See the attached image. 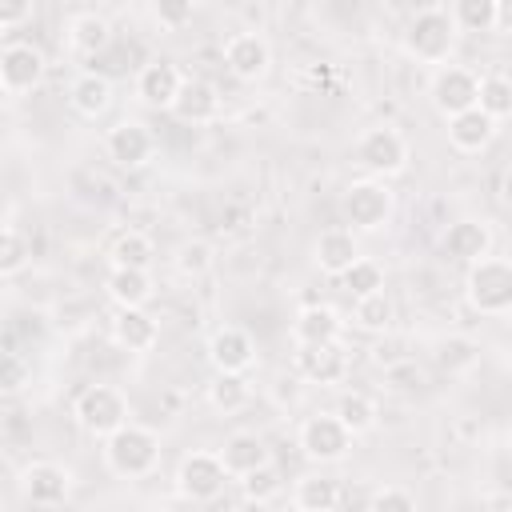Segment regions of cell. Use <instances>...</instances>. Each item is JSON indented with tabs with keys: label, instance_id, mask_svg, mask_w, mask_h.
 Returning a JSON list of instances; mask_svg holds the SVG:
<instances>
[{
	"label": "cell",
	"instance_id": "6da1fadb",
	"mask_svg": "<svg viewBox=\"0 0 512 512\" xmlns=\"http://www.w3.org/2000/svg\"><path fill=\"white\" fill-rule=\"evenodd\" d=\"M104 464L116 476H124V480L148 476L160 464V440H156V432H148L140 424L116 428L112 436H104Z\"/></svg>",
	"mask_w": 512,
	"mask_h": 512
},
{
	"label": "cell",
	"instance_id": "7a4b0ae2",
	"mask_svg": "<svg viewBox=\"0 0 512 512\" xmlns=\"http://www.w3.org/2000/svg\"><path fill=\"white\" fill-rule=\"evenodd\" d=\"M464 296L476 312L504 316L512 308V260H496V256L472 260L464 276Z\"/></svg>",
	"mask_w": 512,
	"mask_h": 512
},
{
	"label": "cell",
	"instance_id": "3957f363",
	"mask_svg": "<svg viewBox=\"0 0 512 512\" xmlns=\"http://www.w3.org/2000/svg\"><path fill=\"white\" fill-rule=\"evenodd\" d=\"M76 424L88 436H100L104 440V436H112L116 428L128 424V400L112 384H92L76 400Z\"/></svg>",
	"mask_w": 512,
	"mask_h": 512
},
{
	"label": "cell",
	"instance_id": "277c9868",
	"mask_svg": "<svg viewBox=\"0 0 512 512\" xmlns=\"http://www.w3.org/2000/svg\"><path fill=\"white\" fill-rule=\"evenodd\" d=\"M452 44H456V20H452L448 12H440V8L420 12V16L408 24V32H404V48H408L416 60H424V64L448 60Z\"/></svg>",
	"mask_w": 512,
	"mask_h": 512
},
{
	"label": "cell",
	"instance_id": "5b68a950",
	"mask_svg": "<svg viewBox=\"0 0 512 512\" xmlns=\"http://www.w3.org/2000/svg\"><path fill=\"white\" fill-rule=\"evenodd\" d=\"M228 476L232 472L224 468L220 452H188L180 460V468H176V492L184 500H192V504H208V500H216L224 492Z\"/></svg>",
	"mask_w": 512,
	"mask_h": 512
},
{
	"label": "cell",
	"instance_id": "8992f818",
	"mask_svg": "<svg viewBox=\"0 0 512 512\" xmlns=\"http://www.w3.org/2000/svg\"><path fill=\"white\" fill-rule=\"evenodd\" d=\"M340 212L352 228L360 232H380L392 216V192L380 184V180H352L344 188V200H340Z\"/></svg>",
	"mask_w": 512,
	"mask_h": 512
},
{
	"label": "cell",
	"instance_id": "52a82bcc",
	"mask_svg": "<svg viewBox=\"0 0 512 512\" xmlns=\"http://www.w3.org/2000/svg\"><path fill=\"white\" fill-rule=\"evenodd\" d=\"M352 440H356V436L348 432V424H344L336 412H316V416H308L304 428H300V448H304V456L316 460V464H336V460H344L348 448H352Z\"/></svg>",
	"mask_w": 512,
	"mask_h": 512
},
{
	"label": "cell",
	"instance_id": "ba28073f",
	"mask_svg": "<svg viewBox=\"0 0 512 512\" xmlns=\"http://www.w3.org/2000/svg\"><path fill=\"white\" fill-rule=\"evenodd\" d=\"M408 160V144L392 124H376L356 140V164L372 176H396Z\"/></svg>",
	"mask_w": 512,
	"mask_h": 512
},
{
	"label": "cell",
	"instance_id": "9c48e42d",
	"mask_svg": "<svg viewBox=\"0 0 512 512\" xmlns=\"http://www.w3.org/2000/svg\"><path fill=\"white\" fill-rule=\"evenodd\" d=\"M428 96H432L436 112L448 120V116L468 112V108H476V104H480V80H476L468 68H460V64H444V68L432 76Z\"/></svg>",
	"mask_w": 512,
	"mask_h": 512
},
{
	"label": "cell",
	"instance_id": "30bf717a",
	"mask_svg": "<svg viewBox=\"0 0 512 512\" xmlns=\"http://www.w3.org/2000/svg\"><path fill=\"white\" fill-rule=\"evenodd\" d=\"M20 496L36 508H56L72 496V472L60 468V464H48V460L28 464L20 472Z\"/></svg>",
	"mask_w": 512,
	"mask_h": 512
},
{
	"label": "cell",
	"instance_id": "8fae6325",
	"mask_svg": "<svg viewBox=\"0 0 512 512\" xmlns=\"http://www.w3.org/2000/svg\"><path fill=\"white\" fill-rule=\"evenodd\" d=\"M44 80V52L36 44H4L0 52V84L8 96L32 92Z\"/></svg>",
	"mask_w": 512,
	"mask_h": 512
},
{
	"label": "cell",
	"instance_id": "7c38bea8",
	"mask_svg": "<svg viewBox=\"0 0 512 512\" xmlns=\"http://www.w3.org/2000/svg\"><path fill=\"white\" fill-rule=\"evenodd\" d=\"M296 372L308 384H340L348 376V352L332 344H296Z\"/></svg>",
	"mask_w": 512,
	"mask_h": 512
},
{
	"label": "cell",
	"instance_id": "4fadbf2b",
	"mask_svg": "<svg viewBox=\"0 0 512 512\" xmlns=\"http://www.w3.org/2000/svg\"><path fill=\"white\" fill-rule=\"evenodd\" d=\"M224 64L236 80H260L268 76L272 68V48L260 32H236L228 44H224Z\"/></svg>",
	"mask_w": 512,
	"mask_h": 512
},
{
	"label": "cell",
	"instance_id": "5bb4252c",
	"mask_svg": "<svg viewBox=\"0 0 512 512\" xmlns=\"http://www.w3.org/2000/svg\"><path fill=\"white\" fill-rule=\"evenodd\" d=\"M104 148H108V156H112L120 168H140V164L152 160L156 136H152L148 124H140V120H120L116 128H108Z\"/></svg>",
	"mask_w": 512,
	"mask_h": 512
},
{
	"label": "cell",
	"instance_id": "9a60e30c",
	"mask_svg": "<svg viewBox=\"0 0 512 512\" xmlns=\"http://www.w3.org/2000/svg\"><path fill=\"white\" fill-rule=\"evenodd\" d=\"M180 84H184V76H180V68H176L172 60H152V64H144L140 76H136V96H140L148 108H172Z\"/></svg>",
	"mask_w": 512,
	"mask_h": 512
},
{
	"label": "cell",
	"instance_id": "2e32d148",
	"mask_svg": "<svg viewBox=\"0 0 512 512\" xmlns=\"http://www.w3.org/2000/svg\"><path fill=\"white\" fill-rule=\"evenodd\" d=\"M208 360L216 364V372H248L256 360V344L244 328H220L208 340Z\"/></svg>",
	"mask_w": 512,
	"mask_h": 512
},
{
	"label": "cell",
	"instance_id": "e0dca14e",
	"mask_svg": "<svg viewBox=\"0 0 512 512\" xmlns=\"http://www.w3.org/2000/svg\"><path fill=\"white\" fill-rule=\"evenodd\" d=\"M440 248H444L452 260L472 264V260L488 256V248H492V232H488V224H484V220H456V224H448V228H444Z\"/></svg>",
	"mask_w": 512,
	"mask_h": 512
},
{
	"label": "cell",
	"instance_id": "ac0fdd59",
	"mask_svg": "<svg viewBox=\"0 0 512 512\" xmlns=\"http://www.w3.org/2000/svg\"><path fill=\"white\" fill-rule=\"evenodd\" d=\"M340 332H344V320L328 304H308L292 320V340L296 344H332V340H340Z\"/></svg>",
	"mask_w": 512,
	"mask_h": 512
},
{
	"label": "cell",
	"instance_id": "d6986e66",
	"mask_svg": "<svg viewBox=\"0 0 512 512\" xmlns=\"http://www.w3.org/2000/svg\"><path fill=\"white\" fill-rule=\"evenodd\" d=\"M492 136H496V120H492L480 104L468 108V112L448 116V140H452V148H460V152H480V148L492 144Z\"/></svg>",
	"mask_w": 512,
	"mask_h": 512
},
{
	"label": "cell",
	"instance_id": "ffe728a7",
	"mask_svg": "<svg viewBox=\"0 0 512 512\" xmlns=\"http://www.w3.org/2000/svg\"><path fill=\"white\" fill-rule=\"evenodd\" d=\"M172 112L184 124H208L220 112V96H216V88L208 80H184L176 100H172Z\"/></svg>",
	"mask_w": 512,
	"mask_h": 512
},
{
	"label": "cell",
	"instance_id": "44dd1931",
	"mask_svg": "<svg viewBox=\"0 0 512 512\" xmlns=\"http://www.w3.org/2000/svg\"><path fill=\"white\" fill-rule=\"evenodd\" d=\"M112 340L128 352H148L160 340V328L144 308H120L112 320Z\"/></svg>",
	"mask_w": 512,
	"mask_h": 512
},
{
	"label": "cell",
	"instance_id": "7402d4cb",
	"mask_svg": "<svg viewBox=\"0 0 512 512\" xmlns=\"http://www.w3.org/2000/svg\"><path fill=\"white\" fill-rule=\"evenodd\" d=\"M360 260V248H356V236L348 228H328L320 232L316 240V268L328 272V276H340L344 268H352Z\"/></svg>",
	"mask_w": 512,
	"mask_h": 512
},
{
	"label": "cell",
	"instance_id": "603a6c76",
	"mask_svg": "<svg viewBox=\"0 0 512 512\" xmlns=\"http://www.w3.org/2000/svg\"><path fill=\"white\" fill-rule=\"evenodd\" d=\"M220 460H224V468H228L232 476H248V472H256V468L272 464V456H268V448H264V440H260L256 432H236V436H228L224 448H220Z\"/></svg>",
	"mask_w": 512,
	"mask_h": 512
},
{
	"label": "cell",
	"instance_id": "cb8c5ba5",
	"mask_svg": "<svg viewBox=\"0 0 512 512\" xmlns=\"http://www.w3.org/2000/svg\"><path fill=\"white\" fill-rule=\"evenodd\" d=\"M108 296L120 304V308H144L152 300V276L148 268H112L108 280H104Z\"/></svg>",
	"mask_w": 512,
	"mask_h": 512
},
{
	"label": "cell",
	"instance_id": "d4e9b609",
	"mask_svg": "<svg viewBox=\"0 0 512 512\" xmlns=\"http://www.w3.org/2000/svg\"><path fill=\"white\" fill-rule=\"evenodd\" d=\"M72 108L80 112V116H100V112H108V104H112V84H108V76H100V72H84V76H76L72 80Z\"/></svg>",
	"mask_w": 512,
	"mask_h": 512
},
{
	"label": "cell",
	"instance_id": "484cf974",
	"mask_svg": "<svg viewBox=\"0 0 512 512\" xmlns=\"http://www.w3.org/2000/svg\"><path fill=\"white\" fill-rule=\"evenodd\" d=\"M108 40H112V28H108V20L96 16V12H84V16H76V20L68 24V44H72L76 52H84V56H96L100 48H108Z\"/></svg>",
	"mask_w": 512,
	"mask_h": 512
},
{
	"label": "cell",
	"instance_id": "4316f807",
	"mask_svg": "<svg viewBox=\"0 0 512 512\" xmlns=\"http://www.w3.org/2000/svg\"><path fill=\"white\" fill-rule=\"evenodd\" d=\"M248 380H244V372H216V380L208 384V404L216 408V412H240L244 404H248Z\"/></svg>",
	"mask_w": 512,
	"mask_h": 512
},
{
	"label": "cell",
	"instance_id": "83f0119b",
	"mask_svg": "<svg viewBox=\"0 0 512 512\" xmlns=\"http://www.w3.org/2000/svg\"><path fill=\"white\" fill-rule=\"evenodd\" d=\"M152 256H156V248H152V240L144 232H120L112 240V248H108L112 268H148Z\"/></svg>",
	"mask_w": 512,
	"mask_h": 512
},
{
	"label": "cell",
	"instance_id": "f1b7e54d",
	"mask_svg": "<svg viewBox=\"0 0 512 512\" xmlns=\"http://www.w3.org/2000/svg\"><path fill=\"white\" fill-rule=\"evenodd\" d=\"M292 500H296L300 512H332L340 504V488H336V480L308 476V480L296 484V496Z\"/></svg>",
	"mask_w": 512,
	"mask_h": 512
},
{
	"label": "cell",
	"instance_id": "f546056e",
	"mask_svg": "<svg viewBox=\"0 0 512 512\" xmlns=\"http://www.w3.org/2000/svg\"><path fill=\"white\" fill-rule=\"evenodd\" d=\"M336 416L348 424L352 436H364V432L376 428V404H372V396H364V392H344L340 404H336Z\"/></svg>",
	"mask_w": 512,
	"mask_h": 512
},
{
	"label": "cell",
	"instance_id": "4dcf8cb0",
	"mask_svg": "<svg viewBox=\"0 0 512 512\" xmlns=\"http://www.w3.org/2000/svg\"><path fill=\"white\" fill-rule=\"evenodd\" d=\"M340 284H344V292H348L352 300H360V296H372V292L384 288V272H380L376 260H364V256H360L352 268L340 272Z\"/></svg>",
	"mask_w": 512,
	"mask_h": 512
},
{
	"label": "cell",
	"instance_id": "1f68e13d",
	"mask_svg": "<svg viewBox=\"0 0 512 512\" xmlns=\"http://www.w3.org/2000/svg\"><path fill=\"white\" fill-rule=\"evenodd\" d=\"M352 320H356V328H364V332H384V328L392 324V300L384 296V288L372 292V296H360L356 308H352Z\"/></svg>",
	"mask_w": 512,
	"mask_h": 512
},
{
	"label": "cell",
	"instance_id": "d6a6232c",
	"mask_svg": "<svg viewBox=\"0 0 512 512\" xmlns=\"http://www.w3.org/2000/svg\"><path fill=\"white\" fill-rule=\"evenodd\" d=\"M480 108H484L492 120L512 116V76H500V72L484 76V80H480Z\"/></svg>",
	"mask_w": 512,
	"mask_h": 512
},
{
	"label": "cell",
	"instance_id": "836d02e7",
	"mask_svg": "<svg viewBox=\"0 0 512 512\" xmlns=\"http://www.w3.org/2000/svg\"><path fill=\"white\" fill-rule=\"evenodd\" d=\"M452 20L464 32H492L496 28V0H456Z\"/></svg>",
	"mask_w": 512,
	"mask_h": 512
},
{
	"label": "cell",
	"instance_id": "e575fe53",
	"mask_svg": "<svg viewBox=\"0 0 512 512\" xmlns=\"http://www.w3.org/2000/svg\"><path fill=\"white\" fill-rule=\"evenodd\" d=\"M212 268V244L208 240H184L176 248V272L180 276H204Z\"/></svg>",
	"mask_w": 512,
	"mask_h": 512
},
{
	"label": "cell",
	"instance_id": "d590c367",
	"mask_svg": "<svg viewBox=\"0 0 512 512\" xmlns=\"http://www.w3.org/2000/svg\"><path fill=\"white\" fill-rule=\"evenodd\" d=\"M24 264H28V244H24V236H20L12 224H4V232H0V276H16Z\"/></svg>",
	"mask_w": 512,
	"mask_h": 512
},
{
	"label": "cell",
	"instance_id": "8d00e7d4",
	"mask_svg": "<svg viewBox=\"0 0 512 512\" xmlns=\"http://www.w3.org/2000/svg\"><path fill=\"white\" fill-rule=\"evenodd\" d=\"M240 484H244V496H248L252 504H268V500L280 492V476H276L272 464H264V468H256V472H248V476H240Z\"/></svg>",
	"mask_w": 512,
	"mask_h": 512
},
{
	"label": "cell",
	"instance_id": "74e56055",
	"mask_svg": "<svg viewBox=\"0 0 512 512\" xmlns=\"http://www.w3.org/2000/svg\"><path fill=\"white\" fill-rule=\"evenodd\" d=\"M196 12V0H152V16L160 28H184Z\"/></svg>",
	"mask_w": 512,
	"mask_h": 512
},
{
	"label": "cell",
	"instance_id": "f35d334b",
	"mask_svg": "<svg viewBox=\"0 0 512 512\" xmlns=\"http://www.w3.org/2000/svg\"><path fill=\"white\" fill-rule=\"evenodd\" d=\"M372 508H384V512H412L416 508V496L404 492V488H380L372 496Z\"/></svg>",
	"mask_w": 512,
	"mask_h": 512
},
{
	"label": "cell",
	"instance_id": "ab89813d",
	"mask_svg": "<svg viewBox=\"0 0 512 512\" xmlns=\"http://www.w3.org/2000/svg\"><path fill=\"white\" fill-rule=\"evenodd\" d=\"M32 16V0H0V28L12 32Z\"/></svg>",
	"mask_w": 512,
	"mask_h": 512
},
{
	"label": "cell",
	"instance_id": "60d3db41",
	"mask_svg": "<svg viewBox=\"0 0 512 512\" xmlns=\"http://www.w3.org/2000/svg\"><path fill=\"white\" fill-rule=\"evenodd\" d=\"M20 380H24V368H20L16 352H8V360H4V392H16Z\"/></svg>",
	"mask_w": 512,
	"mask_h": 512
},
{
	"label": "cell",
	"instance_id": "b9f144b4",
	"mask_svg": "<svg viewBox=\"0 0 512 512\" xmlns=\"http://www.w3.org/2000/svg\"><path fill=\"white\" fill-rule=\"evenodd\" d=\"M496 32L512 36V0H496Z\"/></svg>",
	"mask_w": 512,
	"mask_h": 512
},
{
	"label": "cell",
	"instance_id": "7bdbcfd3",
	"mask_svg": "<svg viewBox=\"0 0 512 512\" xmlns=\"http://www.w3.org/2000/svg\"><path fill=\"white\" fill-rule=\"evenodd\" d=\"M500 196H504V204H508V208H512V172H508V176H504V184H500Z\"/></svg>",
	"mask_w": 512,
	"mask_h": 512
},
{
	"label": "cell",
	"instance_id": "ee69618b",
	"mask_svg": "<svg viewBox=\"0 0 512 512\" xmlns=\"http://www.w3.org/2000/svg\"><path fill=\"white\" fill-rule=\"evenodd\" d=\"M504 328H508V336H512V308L504 312Z\"/></svg>",
	"mask_w": 512,
	"mask_h": 512
}]
</instances>
